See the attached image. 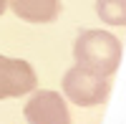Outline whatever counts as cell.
<instances>
[{
	"instance_id": "obj_6",
	"label": "cell",
	"mask_w": 126,
	"mask_h": 124,
	"mask_svg": "<svg viewBox=\"0 0 126 124\" xmlns=\"http://www.w3.org/2000/svg\"><path fill=\"white\" fill-rule=\"evenodd\" d=\"M96 13L109 25H126V0H96Z\"/></svg>"
},
{
	"instance_id": "obj_5",
	"label": "cell",
	"mask_w": 126,
	"mask_h": 124,
	"mask_svg": "<svg viewBox=\"0 0 126 124\" xmlns=\"http://www.w3.org/2000/svg\"><path fill=\"white\" fill-rule=\"evenodd\" d=\"M8 5L25 23H53L61 15V0H8Z\"/></svg>"
},
{
	"instance_id": "obj_3",
	"label": "cell",
	"mask_w": 126,
	"mask_h": 124,
	"mask_svg": "<svg viewBox=\"0 0 126 124\" xmlns=\"http://www.w3.org/2000/svg\"><path fill=\"white\" fill-rule=\"evenodd\" d=\"M25 122L28 124H71V114L63 96L58 91L40 89L25 104Z\"/></svg>"
},
{
	"instance_id": "obj_7",
	"label": "cell",
	"mask_w": 126,
	"mask_h": 124,
	"mask_svg": "<svg viewBox=\"0 0 126 124\" xmlns=\"http://www.w3.org/2000/svg\"><path fill=\"white\" fill-rule=\"evenodd\" d=\"M5 8H8V0H0V15L5 13Z\"/></svg>"
},
{
	"instance_id": "obj_4",
	"label": "cell",
	"mask_w": 126,
	"mask_h": 124,
	"mask_svg": "<svg viewBox=\"0 0 126 124\" xmlns=\"http://www.w3.org/2000/svg\"><path fill=\"white\" fill-rule=\"evenodd\" d=\"M38 84L33 66L23 58L0 56V99H13L33 91Z\"/></svg>"
},
{
	"instance_id": "obj_2",
	"label": "cell",
	"mask_w": 126,
	"mask_h": 124,
	"mask_svg": "<svg viewBox=\"0 0 126 124\" xmlns=\"http://www.w3.org/2000/svg\"><path fill=\"white\" fill-rule=\"evenodd\" d=\"M63 94L78 106H96L109 96V81L106 76L76 63L63 76Z\"/></svg>"
},
{
	"instance_id": "obj_1",
	"label": "cell",
	"mask_w": 126,
	"mask_h": 124,
	"mask_svg": "<svg viewBox=\"0 0 126 124\" xmlns=\"http://www.w3.org/2000/svg\"><path fill=\"white\" fill-rule=\"evenodd\" d=\"M76 63L101 76H111L121 63V43L109 30H83L73 43Z\"/></svg>"
}]
</instances>
